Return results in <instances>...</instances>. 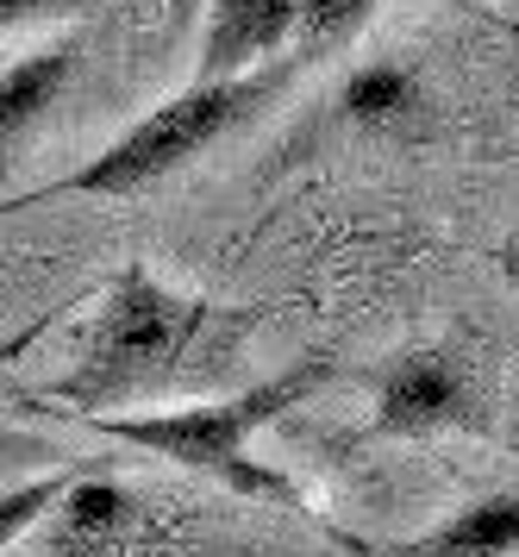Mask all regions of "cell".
Masks as SVG:
<instances>
[{"label":"cell","mask_w":519,"mask_h":557,"mask_svg":"<svg viewBox=\"0 0 519 557\" xmlns=\"http://www.w3.org/2000/svg\"><path fill=\"white\" fill-rule=\"evenodd\" d=\"M495 270L507 288H519V238H507V245H495Z\"/></svg>","instance_id":"obj_16"},{"label":"cell","mask_w":519,"mask_h":557,"mask_svg":"<svg viewBox=\"0 0 519 557\" xmlns=\"http://www.w3.org/2000/svg\"><path fill=\"white\" fill-rule=\"evenodd\" d=\"M307 70H313V63L288 51V57H275V63H263V70H250V76L188 82L182 95L150 107L138 126H125L107 151H95L88 163H75L70 176H57V182H45V188L20 195L13 213H25V207H38V201H57V195H107V201L138 195V188H150V182L188 170V163L207 157L220 138H232L238 126H250L257 113H270Z\"/></svg>","instance_id":"obj_3"},{"label":"cell","mask_w":519,"mask_h":557,"mask_svg":"<svg viewBox=\"0 0 519 557\" xmlns=\"http://www.w3.org/2000/svg\"><path fill=\"white\" fill-rule=\"evenodd\" d=\"M57 463H70V457L57 451L50 438H38V432H20L0 420V488L20 476H38V470H57Z\"/></svg>","instance_id":"obj_12"},{"label":"cell","mask_w":519,"mask_h":557,"mask_svg":"<svg viewBox=\"0 0 519 557\" xmlns=\"http://www.w3.org/2000/svg\"><path fill=\"white\" fill-rule=\"evenodd\" d=\"M257 326L263 307L182 295L150 276L145 263H125L100 295L95 326L82 338L70 376L50 388V401L75 407V420H95V413H132L145 401L220 388L245 370Z\"/></svg>","instance_id":"obj_1"},{"label":"cell","mask_w":519,"mask_h":557,"mask_svg":"<svg viewBox=\"0 0 519 557\" xmlns=\"http://www.w3.org/2000/svg\"><path fill=\"white\" fill-rule=\"evenodd\" d=\"M100 0H0V32L38 26V20H82L95 13Z\"/></svg>","instance_id":"obj_13"},{"label":"cell","mask_w":519,"mask_h":557,"mask_svg":"<svg viewBox=\"0 0 519 557\" xmlns=\"http://www.w3.org/2000/svg\"><path fill=\"white\" fill-rule=\"evenodd\" d=\"M45 326H50V313H38L32 326H20L13 338H0V370H7L13 357H25V351H32V345H38V332H45Z\"/></svg>","instance_id":"obj_15"},{"label":"cell","mask_w":519,"mask_h":557,"mask_svg":"<svg viewBox=\"0 0 519 557\" xmlns=\"http://www.w3.org/2000/svg\"><path fill=\"white\" fill-rule=\"evenodd\" d=\"M207 7V0H163V45H175L182 32L195 26V13Z\"/></svg>","instance_id":"obj_14"},{"label":"cell","mask_w":519,"mask_h":557,"mask_svg":"<svg viewBox=\"0 0 519 557\" xmlns=\"http://www.w3.org/2000/svg\"><path fill=\"white\" fill-rule=\"evenodd\" d=\"M125 488H113V482L100 476H82L70 488V495H63V502H57V527H63V552L70 557H88V552H100V545H107V539H113V532H120V520H125Z\"/></svg>","instance_id":"obj_9"},{"label":"cell","mask_w":519,"mask_h":557,"mask_svg":"<svg viewBox=\"0 0 519 557\" xmlns=\"http://www.w3.org/2000/svg\"><path fill=\"white\" fill-rule=\"evenodd\" d=\"M95 470H100L95 457H70V463H57V470L7 482V488H0V552H7L13 539H25L45 513H57V502H63L82 476H95Z\"/></svg>","instance_id":"obj_10"},{"label":"cell","mask_w":519,"mask_h":557,"mask_svg":"<svg viewBox=\"0 0 519 557\" xmlns=\"http://www.w3.org/2000/svg\"><path fill=\"white\" fill-rule=\"evenodd\" d=\"M75 70H82V38H50V45H38V51H25L20 63L0 70V163L57 113Z\"/></svg>","instance_id":"obj_6"},{"label":"cell","mask_w":519,"mask_h":557,"mask_svg":"<svg viewBox=\"0 0 519 557\" xmlns=\"http://www.w3.org/2000/svg\"><path fill=\"white\" fill-rule=\"evenodd\" d=\"M388 557H519V488L464 502L432 532L395 545Z\"/></svg>","instance_id":"obj_8"},{"label":"cell","mask_w":519,"mask_h":557,"mask_svg":"<svg viewBox=\"0 0 519 557\" xmlns=\"http://www.w3.org/2000/svg\"><path fill=\"white\" fill-rule=\"evenodd\" d=\"M325 382H338V357L307 351L295 363H282L275 376L250 382V388H232V395H207V401H175V407H138V413H95L88 426L120 438V445H138V451L163 457V463H182L195 476L220 482L245 502H270L288 507V513H307V495H300L295 476H282L275 463H257L250 438L263 426H275L282 413H295L300 401H313Z\"/></svg>","instance_id":"obj_2"},{"label":"cell","mask_w":519,"mask_h":557,"mask_svg":"<svg viewBox=\"0 0 519 557\" xmlns=\"http://www.w3.org/2000/svg\"><path fill=\"white\" fill-rule=\"evenodd\" d=\"M482 20H489V26H501L507 38H519V20H514V13H482Z\"/></svg>","instance_id":"obj_17"},{"label":"cell","mask_w":519,"mask_h":557,"mask_svg":"<svg viewBox=\"0 0 519 557\" xmlns=\"http://www.w3.org/2000/svg\"><path fill=\"white\" fill-rule=\"evenodd\" d=\"M438 432L489 438L495 432L489 395L450 345H407L375 370V407L363 420V438H438Z\"/></svg>","instance_id":"obj_4"},{"label":"cell","mask_w":519,"mask_h":557,"mask_svg":"<svg viewBox=\"0 0 519 557\" xmlns=\"http://www.w3.org/2000/svg\"><path fill=\"white\" fill-rule=\"evenodd\" d=\"M7 213H13V201H7V207H0V220H7Z\"/></svg>","instance_id":"obj_18"},{"label":"cell","mask_w":519,"mask_h":557,"mask_svg":"<svg viewBox=\"0 0 519 557\" xmlns=\"http://www.w3.org/2000/svg\"><path fill=\"white\" fill-rule=\"evenodd\" d=\"M200 13L207 26H200L195 82L250 76L295 51V0H207Z\"/></svg>","instance_id":"obj_5"},{"label":"cell","mask_w":519,"mask_h":557,"mask_svg":"<svg viewBox=\"0 0 519 557\" xmlns=\"http://www.w3.org/2000/svg\"><path fill=\"white\" fill-rule=\"evenodd\" d=\"M332 113L350 120L357 132L395 138V132H413L425 120V82H420V70H407L400 57H370V63H357L345 76Z\"/></svg>","instance_id":"obj_7"},{"label":"cell","mask_w":519,"mask_h":557,"mask_svg":"<svg viewBox=\"0 0 519 557\" xmlns=\"http://www.w3.org/2000/svg\"><path fill=\"white\" fill-rule=\"evenodd\" d=\"M375 7L382 0H295V57L320 63V57L345 51L375 20Z\"/></svg>","instance_id":"obj_11"}]
</instances>
